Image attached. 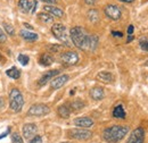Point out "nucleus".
Wrapping results in <instances>:
<instances>
[{"label": "nucleus", "mask_w": 148, "mask_h": 143, "mask_svg": "<svg viewBox=\"0 0 148 143\" xmlns=\"http://www.w3.org/2000/svg\"><path fill=\"white\" fill-rule=\"evenodd\" d=\"M70 39L74 46L83 51H95L99 43L97 35H90L81 26H74L70 31Z\"/></svg>", "instance_id": "nucleus-1"}, {"label": "nucleus", "mask_w": 148, "mask_h": 143, "mask_svg": "<svg viewBox=\"0 0 148 143\" xmlns=\"http://www.w3.org/2000/svg\"><path fill=\"white\" fill-rule=\"evenodd\" d=\"M129 132L128 126L122 125H113L104 129L103 132V139L108 143L120 142Z\"/></svg>", "instance_id": "nucleus-2"}, {"label": "nucleus", "mask_w": 148, "mask_h": 143, "mask_svg": "<svg viewBox=\"0 0 148 143\" xmlns=\"http://www.w3.org/2000/svg\"><path fill=\"white\" fill-rule=\"evenodd\" d=\"M24 106V97L18 89H12L9 92V108L14 112H19Z\"/></svg>", "instance_id": "nucleus-3"}, {"label": "nucleus", "mask_w": 148, "mask_h": 143, "mask_svg": "<svg viewBox=\"0 0 148 143\" xmlns=\"http://www.w3.org/2000/svg\"><path fill=\"white\" fill-rule=\"evenodd\" d=\"M51 33L63 44H65L66 47H71V40H70V36L67 35V30H66L65 25H63L60 23L54 24L51 26Z\"/></svg>", "instance_id": "nucleus-4"}, {"label": "nucleus", "mask_w": 148, "mask_h": 143, "mask_svg": "<svg viewBox=\"0 0 148 143\" xmlns=\"http://www.w3.org/2000/svg\"><path fill=\"white\" fill-rule=\"evenodd\" d=\"M50 112V108L45 104H34L27 110V115L29 116H36V117H41V116H46Z\"/></svg>", "instance_id": "nucleus-5"}, {"label": "nucleus", "mask_w": 148, "mask_h": 143, "mask_svg": "<svg viewBox=\"0 0 148 143\" xmlns=\"http://www.w3.org/2000/svg\"><path fill=\"white\" fill-rule=\"evenodd\" d=\"M69 135L72 139L83 141V140L90 139L92 136V132L89 131V129H87V128H74V129L69 131Z\"/></svg>", "instance_id": "nucleus-6"}, {"label": "nucleus", "mask_w": 148, "mask_h": 143, "mask_svg": "<svg viewBox=\"0 0 148 143\" xmlns=\"http://www.w3.org/2000/svg\"><path fill=\"white\" fill-rule=\"evenodd\" d=\"M104 13H105V15L107 16V17L112 19V20H119L121 16H122V10H121V8L119 7V6H116V5H107V6H105V8H104Z\"/></svg>", "instance_id": "nucleus-7"}, {"label": "nucleus", "mask_w": 148, "mask_h": 143, "mask_svg": "<svg viewBox=\"0 0 148 143\" xmlns=\"http://www.w3.org/2000/svg\"><path fill=\"white\" fill-rule=\"evenodd\" d=\"M79 54L75 51H66L60 54V61L65 66H74L79 63Z\"/></svg>", "instance_id": "nucleus-8"}, {"label": "nucleus", "mask_w": 148, "mask_h": 143, "mask_svg": "<svg viewBox=\"0 0 148 143\" xmlns=\"http://www.w3.org/2000/svg\"><path fill=\"white\" fill-rule=\"evenodd\" d=\"M145 141V131L143 127H137L130 134L127 143H144Z\"/></svg>", "instance_id": "nucleus-9"}, {"label": "nucleus", "mask_w": 148, "mask_h": 143, "mask_svg": "<svg viewBox=\"0 0 148 143\" xmlns=\"http://www.w3.org/2000/svg\"><path fill=\"white\" fill-rule=\"evenodd\" d=\"M69 80H70V76L66 75V74L58 75V76L54 77V78L50 81V86H51V89H54V90L60 89V88H63V86L69 82Z\"/></svg>", "instance_id": "nucleus-10"}, {"label": "nucleus", "mask_w": 148, "mask_h": 143, "mask_svg": "<svg viewBox=\"0 0 148 143\" xmlns=\"http://www.w3.org/2000/svg\"><path fill=\"white\" fill-rule=\"evenodd\" d=\"M22 132H23V136L27 140H30L31 138L36 136L38 132V127L36 124L33 123H27L25 125L22 127Z\"/></svg>", "instance_id": "nucleus-11"}, {"label": "nucleus", "mask_w": 148, "mask_h": 143, "mask_svg": "<svg viewBox=\"0 0 148 143\" xmlns=\"http://www.w3.org/2000/svg\"><path fill=\"white\" fill-rule=\"evenodd\" d=\"M59 73L58 69H53V71H49V72H46L40 78H39V81H38V84L40 85V86H43L45 84H47L48 82H50L54 77H55L56 75Z\"/></svg>", "instance_id": "nucleus-12"}, {"label": "nucleus", "mask_w": 148, "mask_h": 143, "mask_svg": "<svg viewBox=\"0 0 148 143\" xmlns=\"http://www.w3.org/2000/svg\"><path fill=\"white\" fill-rule=\"evenodd\" d=\"M74 125L82 128H89L93 125V121L90 117H79L74 119Z\"/></svg>", "instance_id": "nucleus-13"}, {"label": "nucleus", "mask_w": 148, "mask_h": 143, "mask_svg": "<svg viewBox=\"0 0 148 143\" xmlns=\"http://www.w3.org/2000/svg\"><path fill=\"white\" fill-rule=\"evenodd\" d=\"M104 97H105V92H104V89L101 86H95L90 90V98L92 100L99 101V100L104 99Z\"/></svg>", "instance_id": "nucleus-14"}, {"label": "nucleus", "mask_w": 148, "mask_h": 143, "mask_svg": "<svg viewBox=\"0 0 148 143\" xmlns=\"http://www.w3.org/2000/svg\"><path fill=\"white\" fill-rule=\"evenodd\" d=\"M43 9H45L47 13H49L50 15H54L56 17H63V16H64V12H63L60 8L54 6V5H46V6L43 7Z\"/></svg>", "instance_id": "nucleus-15"}, {"label": "nucleus", "mask_w": 148, "mask_h": 143, "mask_svg": "<svg viewBox=\"0 0 148 143\" xmlns=\"http://www.w3.org/2000/svg\"><path fill=\"white\" fill-rule=\"evenodd\" d=\"M96 78L98 81L103 82V83H112L114 81V77H113L112 73H110V72H100V73L97 74Z\"/></svg>", "instance_id": "nucleus-16"}, {"label": "nucleus", "mask_w": 148, "mask_h": 143, "mask_svg": "<svg viewBox=\"0 0 148 143\" xmlns=\"http://www.w3.org/2000/svg\"><path fill=\"white\" fill-rule=\"evenodd\" d=\"M39 63H40V65L48 67L54 64V57L49 54H42L39 58Z\"/></svg>", "instance_id": "nucleus-17"}, {"label": "nucleus", "mask_w": 148, "mask_h": 143, "mask_svg": "<svg viewBox=\"0 0 148 143\" xmlns=\"http://www.w3.org/2000/svg\"><path fill=\"white\" fill-rule=\"evenodd\" d=\"M19 36L26 41H37L39 39V35L37 33H33L31 31H25V30L19 31Z\"/></svg>", "instance_id": "nucleus-18"}, {"label": "nucleus", "mask_w": 148, "mask_h": 143, "mask_svg": "<svg viewBox=\"0 0 148 143\" xmlns=\"http://www.w3.org/2000/svg\"><path fill=\"white\" fill-rule=\"evenodd\" d=\"M127 116L125 114V110H124V107L122 105H119L114 108L113 110V117L114 118H119V119H124Z\"/></svg>", "instance_id": "nucleus-19"}, {"label": "nucleus", "mask_w": 148, "mask_h": 143, "mask_svg": "<svg viewBox=\"0 0 148 143\" xmlns=\"http://www.w3.org/2000/svg\"><path fill=\"white\" fill-rule=\"evenodd\" d=\"M71 108L69 105H62V106H59L58 107V115L62 117V118H69L70 117V115H71Z\"/></svg>", "instance_id": "nucleus-20"}, {"label": "nucleus", "mask_w": 148, "mask_h": 143, "mask_svg": "<svg viewBox=\"0 0 148 143\" xmlns=\"http://www.w3.org/2000/svg\"><path fill=\"white\" fill-rule=\"evenodd\" d=\"M31 5L32 2L30 0H18V7L21 9L22 13L26 14V13H30L31 10Z\"/></svg>", "instance_id": "nucleus-21"}, {"label": "nucleus", "mask_w": 148, "mask_h": 143, "mask_svg": "<svg viewBox=\"0 0 148 143\" xmlns=\"http://www.w3.org/2000/svg\"><path fill=\"white\" fill-rule=\"evenodd\" d=\"M6 75L8 77L13 78V80H18L19 77H21V72H19L18 68H16L15 66H13V67H10V68H8L6 71Z\"/></svg>", "instance_id": "nucleus-22"}, {"label": "nucleus", "mask_w": 148, "mask_h": 143, "mask_svg": "<svg viewBox=\"0 0 148 143\" xmlns=\"http://www.w3.org/2000/svg\"><path fill=\"white\" fill-rule=\"evenodd\" d=\"M38 18H39L41 22H43L45 24H50V23L54 22V17H53L49 13H40V14L38 15Z\"/></svg>", "instance_id": "nucleus-23"}, {"label": "nucleus", "mask_w": 148, "mask_h": 143, "mask_svg": "<svg viewBox=\"0 0 148 143\" xmlns=\"http://www.w3.org/2000/svg\"><path fill=\"white\" fill-rule=\"evenodd\" d=\"M84 106H86V104H84L82 100H75V101H73V102L70 105V108H71V110L77 111V110L82 109Z\"/></svg>", "instance_id": "nucleus-24"}, {"label": "nucleus", "mask_w": 148, "mask_h": 143, "mask_svg": "<svg viewBox=\"0 0 148 143\" xmlns=\"http://www.w3.org/2000/svg\"><path fill=\"white\" fill-rule=\"evenodd\" d=\"M88 18H89V20L92 22V23L98 22V19H99V14H98V12H97L96 9H90V10L88 12Z\"/></svg>", "instance_id": "nucleus-25"}, {"label": "nucleus", "mask_w": 148, "mask_h": 143, "mask_svg": "<svg viewBox=\"0 0 148 143\" xmlns=\"http://www.w3.org/2000/svg\"><path fill=\"white\" fill-rule=\"evenodd\" d=\"M18 63L22 65V66H27V64L30 63V58L27 54H18V58H17Z\"/></svg>", "instance_id": "nucleus-26"}, {"label": "nucleus", "mask_w": 148, "mask_h": 143, "mask_svg": "<svg viewBox=\"0 0 148 143\" xmlns=\"http://www.w3.org/2000/svg\"><path fill=\"white\" fill-rule=\"evenodd\" d=\"M2 25H3V27H5V31L8 33V35H14V34H15V30H14V27H13L12 24L3 22Z\"/></svg>", "instance_id": "nucleus-27"}, {"label": "nucleus", "mask_w": 148, "mask_h": 143, "mask_svg": "<svg viewBox=\"0 0 148 143\" xmlns=\"http://www.w3.org/2000/svg\"><path fill=\"white\" fill-rule=\"evenodd\" d=\"M12 141H13V143H24L23 138L19 135V133H17V132L12 134Z\"/></svg>", "instance_id": "nucleus-28"}, {"label": "nucleus", "mask_w": 148, "mask_h": 143, "mask_svg": "<svg viewBox=\"0 0 148 143\" xmlns=\"http://www.w3.org/2000/svg\"><path fill=\"white\" fill-rule=\"evenodd\" d=\"M139 44H140V48H141L143 50L148 51V40H146V39H145V40H144V39L140 40V43H139Z\"/></svg>", "instance_id": "nucleus-29"}, {"label": "nucleus", "mask_w": 148, "mask_h": 143, "mask_svg": "<svg viewBox=\"0 0 148 143\" xmlns=\"http://www.w3.org/2000/svg\"><path fill=\"white\" fill-rule=\"evenodd\" d=\"M6 40H7V35H6V33L2 31V29L0 27V43L6 42Z\"/></svg>", "instance_id": "nucleus-30"}, {"label": "nucleus", "mask_w": 148, "mask_h": 143, "mask_svg": "<svg viewBox=\"0 0 148 143\" xmlns=\"http://www.w3.org/2000/svg\"><path fill=\"white\" fill-rule=\"evenodd\" d=\"M30 143H42V139H41V136L36 135V136L32 138V140L30 141Z\"/></svg>", "instance_id": "nucleus-31"}, {"label": "nucleus", "mask_w": 148, "mask_h": 143, "mask_svg": "<svg viewBox=\"0 0 148 143\" xmlns=\"http://www.w3.org/2000/svg\"><path fill=\"white\" fill-rule=\"evenodd\" d=\"M37 5H38V2H37V0H34L33 2H32V5H31V10H30V13H34L36 12V8H37Z\"/></svg>", "instance_id": "nucleus-32"}, {"label": "nucleus", "mask_w": 148, "mask_h": 143, "mask_svg": "<svg viewBox=\"0 0 148 143\" xmlns=\"http://www.w3.org/2000/svg\"><path fill=\"white\" fill-rule=\"evenodd\" d=\"M112 35L115 36V37H122V36H123V33H122V32H117V31H113V32H112Z\"/></svg>", "instance_id": "nucleus-33"}, {"label": "nucleus", "mask_w": 148, "mask_h": 143, "mask_svg": "<svg viewBox=\"0 0 148 143\" xmlns=\"http://www.w3.org/2000/svg\"><path fill=\"white\" fill-rule=\"evenodd\" d=\"M41 1H43V2H46L48 5H54L56 2H58V0H41Z\"/></svg>", "instance_id": "nucleus-34"}, {"label": "nucleus", "mask_w": 148, "mask_h": 143, "mask_svg": "<svg viewBox=\"0 0 148 143\" xmlns=\"http://www.w3.org/2000/svg\"><path fill=\"white\" fill-rule=\"evenodd\" d=\"M133 31H134V27H133V25H129V27H128V34H132L133 33Z\"/></svg>", "instance_id": "nucleus-35"}, {"label": "nucleus", "mask_w": 148, "mask_h": 143, "mask_svg": "<svg viewBox=\"0 0 148 143\" xmlns=\"http://www.w3.org/2000/svg\"><path fill=\"white\" fill-rule=\"evenodd\" d=\"M96 1H97V0H84V2H86L87 5H93V3H96Z\"/></svg>", "instance_id": "nucleus-36"}, {"label": "nucleus", "mask_w": 148, "mask_h": 143, "mask_svg": "<svg viewBox=\"0 0 148 143\" xmlns=\"http://www.w3.org/2000/svg\"><path fill=\"white\" fill-rule=\"evenodd\" d=\"M24 26H25L27 30H30V31H31V30H33V27H32L30 24H27V23H24Z\"/></svg>", "instance_id": "nucleus-37"}, {"label": "nucleus", "mask_w": 148, "mask_h": 143, "mask_svg": "<svg viewBox=\"0 0 148 143\" xmlns=\"http://www.w3.org/2000/svg\"><path fill=\"white\" fill-rule=\"evenodd\" d=\"M119 1H121V2H125V3H132L134 0H119Z\"/></svg>", "instance_id": "nucleus-38"}, {"label": "nucleus", "mask_w": 148, "mask_h": 143, "mask_svg": "<svg viewBox=\"0 0 148 143\" xmlns=\"http://www.w3.org/2000/svg\"><path fill=\"white\" fill-rule=\"evenodd\" d=\"M133 40V36H132V34H130L129 37H128V40H127V42H131Z\"/></svg>", "instance_id": "nucleus-39"}, {"label": "nucleus", "mask_w": 148, "mask_h": 143, "mask_svg": "<svg viewBox=\"0 0 148 143\" xmlns=\"http://www.w3.org/2000/svg\"><path fill=\"white\" fill-rule=\"evenodd\" d=\"M62 143H70V142H62Z\"/></svg>", "instance_id": "nucleus-40"}]
</instances>
